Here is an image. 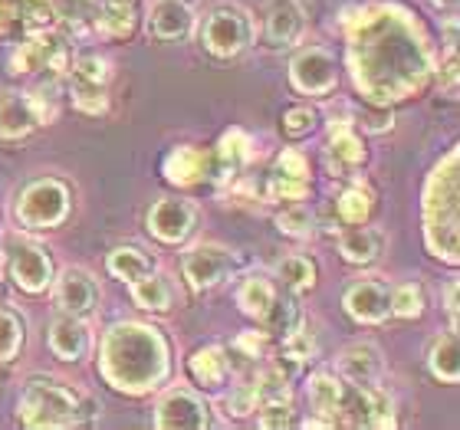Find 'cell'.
Masks as SVG:
<instances>
[{
	"mask_svg": "<svg viewBox=\"0 0 460 430\" xmlns=\"http://www.w3.org/2000/svg\"><path fill=\"white\" fill-rule=\"evenodd\" d=\"M339 374L349 384H358V388L382 384V374H385L382 348L372 342H355L349 348H342V355H339Z\"/></svg>",
	"mask_w": 460,
	"mask_h": 430,
	"instance_id": "d6986e66",
	"label": "cell"
},
{
	"mask_svg": "<svg viewBox=\"0 0 460 430\" xmlns=\"http://www.w3.org/2000/svg\"><path fill=\"white\" fill-rule=\"evenodd\" d=\"M457 152H447L428 178L424 188V240L431 257L457 263L460 253V217H457Z\"/></svg>",
	"mask_w": 460,
	"mask_h": 430,
	"instance_id": "3957f363",
	"label": "cell"
},
{
	"mask_svg": "<svg viewBox=\"0 0 460 430\" xmlns=\"http://www.w3.org/2000/svg\"><path fill=\"white\" fill-rule=\"evenodd\" d=\"M69 83H76V86H109V79H112V66H109L106 57H99V53H83V57H73L66 69Z\"/></svg>",
	"mask_w": 460,
	"mask_h": 430,
	"instance_id": "1f68e13d",
	"label": "cell"
},
{
	"mask_svg": "<svg viewBox=\"0 0 460 430\" xmlns=\"http://www.w3.org/2000/svg\"><path fill=\"white\" fill-rule=\"evenodd\" d=\"M306 319H303V309L293 303V299H283L277 293V299H273V306H270V312L263 316V325H267V335H279V338H287L296 325H303Z\"/></svg>",
	"mask_w": 460,
	"mask_h": 430,
	"instance_id": "e575fe53",
	"label": "cell"
},
{
	"mask_svg": "<svg viewBox=\"0 0 460 430\" xmlns=\"http://www.w3.org/2000/svg\"><path fill=\"white\" fill-rule=\"evenodd\" d=\"M194 220H198V207L191 201H184V197H162L148 211V230L162 243L178 247V243H184V240L191 237Z\"/></svg>",
	"mask_w": 460,
	"mask_h": 430,
	"instance_id": "5bb4252c",
	"label": "cell"
},
{
	"mask_svg": "<svg viewBox=\"0 0 460 430\" xmlns=\"http://www.w3.org/2000/svg\"><path fill=\"white\" fill-rule=\"evenodd\" d=\"M309 178H299V174H287V171H277L267 178V197L270 201H279V204H289V201H303L309 197Z\"/></svg>",
	"mask_w": 460,
	"mask_h": 430,
	"instance_id": "d590c367",
	"label": "cell"
},
{
	"mask_svg": "<svg viewBox=\"0 0 460 430\" xmlns=\"http://www.w3.org/2000/svg\"><path fill=\"white\" fill-rule=\"evenodd\" d=\"M89 345H93V338H89L86 322L79 316L63 312L57 322L49 325V348H53V355H57L59 362H83Z\"/></svg>",
	"mask_w": 460,
	"mask_h": 430,
	"instance_id": "ffe728a7",
	"label": "cell"
},
{
	"mask_svg": "<svg viewBox=\"0 0 460 430\" xmlns=\"http://www.w3.org/2000/svg\"><path fill=\"white\" fill-rule=\"evenodd\" d=\"M441 86H447L454 92V86H457V49H447V59H444V79Z\"/></svg>",
	"mask_w": 460,
	"mask_h": 430,
	"instance_id": "ee69618b",
	"label": "cell"
},
{
	"mask_svg": "<svg viewBox=\"0 0 460 430\" xmlns=\"http://www.w3.org/2000/svg\"><path fill=\"white\" fill-rule=\"evenodd\" d=\"M447 316H451L454 332H457V279L447 283Z\"/></svg>",
	"mask_w": 460,
	"mask_h": 430,
	"instance_id": "f6af8a7d",
	"label": "cell"
},
{
	"mask_svg": "<svg viewBox=\"0 0 460 430\" xmlns=\"http://www.w3.org/2000/svg\"><path fill=\"white\" fill-rule=\"evenodd\" d=\"M237 267V253L224 243H194L181 259V273L194 293L221 286Z\"/></svg>",
	"mask_w": 460,
	"mask_h": 430,
	"instance_id": "30bf717a",
	"label": "cell"
},
{
	"mask_svg": "<svg viewBox=\"0 0 460 430\" xmlns=\"http://www.w3.org/2000/svg\"><path fill=\"white\" fill-rule=\"evenodd\" d=\"M428 368L438 382L457 384L460 382V352H457V335L447 332L441 338H434L431 352H428Z\"/></svg>",
	"mask_w": 460,
	"mask_h": 430,
	"instance_id": "f546056e",
	"label": "cell"
},
{
	"mask_svg": "<svg viewBox=\"0 0 460 430\" xmlns=\"http://www.w3.org/2000/svg\"><path fill=\"white\" fill-rule=\"evenodd\" d=\"M253 158V142H250L247 132H240V128H230L224 132L221 145L214 148V162H217V181L224 178H234V174L243 168V164Z\"/></svg>",
	"mask_w": 460,
	"mask_h": 430,
	"instance_id": "4316f807",
	"label": "cell"
},
{
	"mask_svg": "<svg viewBox=\"0 0 460 430\" xmlns=\"http://www.w3.org/2000/svg\"><path fill=\"white\" fill-rule=\"evenodd\" d=\"M23 348V319L13 309H0V362H13Z\"/></svg>",
	"mask_w": 460,
	"mask_h": 430,
	"instance_id": "74e56055",
	"label": "cell"
},
{
	"mask_svg": "<svg viewBox=\"0 0 460 430\" xmlns=\"http://www.w3.org/2000/svg\"><path fill=\"white\" fill-rule=\"evenodd\" d=\"M306 33L303 0H267L263 7V47L293 49Z\"/></svg>",
	"mask_w": 460,
	"mask_h": 430,
	"instance_id": "7c38bea8",
	"label": "cell"
},
{
	"mask_svg": "<svg viewBox=\"0 0 460 430\" xmlns=\"http://www.w3.org/2000/svg\"><path fill=\"white\" fill-rule=\"evenodd\" d=\"M336 207H339V217H342L345 224H365L368 214H372V191H368L365 184H352L349 191H342Z\"/></svg>",
	"mask_w": 460,
	"mask_h": 430,
	"instance_id": "8d00e7d4",
	"label": "cell"
},
{
	"mask_svg": "<svg viewBox=\"0 0 460 430\" xmlns=\"http://www.w3.org/2000/svg\"><path fill=\"white\" fill-rule=\"evenodd\" d=\"M424 312V289L418 283H402L392 289V316L418 319Z\"/></svg>",
	"mask_w": 460,
	"mask_h": 430,
	"instance_id": "f35d334b",
	"label": "cell"
},
{
	"mask_svg": "<svg viewBox=\"0 0 460 430\" xmlns=\"http://www.w3.org/2000/svg\"><path fill=\"white\" fill-rule=\"evenodd\" d=\"M10 23L23 33H47L59 23V10L53 0H10Z\"/></svg>",
	"mask_w": 460,
	"mask_h": 430,
	"instance_id": "cb8c5ba5",
	"label": "cell"
},
{
	"mask_svg": "<svg viewBox=\"0 0 460 430\" xmlns=\"http://www.w3.org/2000/svg\"><path fill=\"white\" fill-rule=\"evenodd\" d=\"M96 408L93 401H83L76 391H69L63 382H53V378H33L27 382L23 394H20L17 401V417L20 424H27V427H73V424H83L86 421V414L96 417Z\"/></svg>",
	"mask_w": 460,
	"mask_h": 430,
	"instance_id": "277c9868",
	"label": "cell"
},
{
	"mask_svg": "<svg viewBox=\"0 0 460 430\" xmlns=\"http://www.w3.org/2000/svg\"><path fill=\"white\" fill-rule=\"evenodd\" d=\"M257 404H260V398H257V388H253V382L234 384V388H230V391L221 398V408L230 414V417H247V414L257 411Z\"/></svg>",
	"mask_w": 460,
	"mask_h": 430,
	"instance_id": "60d3db41",
	"label": "cell"
},
{
	"mask_svg": "<svg viewBox=\"0 0 460 430\" xmlns=\"http://www.w3.org/2000/svg\"><path fill=\"white\" fill-rule=\"evenodd\" d=\"M164 178L178 188H194L204 181H217V162L214 152H204L198 145H178L164 158Z\"/></svg>",
	"mask_w": 460,
	"mask_h": 430,
	"instance_id": "9a60e30c",
	"label": "cell"
},
{
	"mask_svg": "<svg viewBox=\"0 0 460 430\" xmlns=\"http://www.w3.org/2000/svg\"><path fill=\"white\" fill-rule=\"evenodd\" d=\"M273 299H277V286L267 276H247L237 286V306L243 309V316L257 319V322H263Z\"/></svg>",
	"mask_w": 460,
	"mask_h": 430,
	"instance_id": "f1b7e54d",
	"label": "cell"
},
{
	"mask_svg": "<svg viewBox=\"0 0 460 430\" xmlns=\"http://www.w3.org/2000/svg\"><path fill=\"white\" fill-rule=\"evenodd\" d=\"M4 257H7L10 279L17 283L23 293L30 296H40L53 286V259L40 243L20 237V233H10L4 240Z\"/></svg>",
	"mask_w": 460,
	"mask_h": 430,
	"instance_id": "52a82bcc",
	"label": "cell"
},
{
	"mask_svg": "<svg viewBox=\"0 0 460 430\" xmlns=\"http://www.w3.org/2000/svg\"><path fill=\"white\" fill-rule=\"evenodd\" d=\"M106 267L115 279H122V283L132 286L135 279L155 273V257L152 253H145L142 247H115L112 253H109Z\"/></svg>",
	"mask_w": 460,
	"mask_h": 430,
	"instance_id": "83f0119b",
	"label": "cell"
},
{
	"mask_svg": "<svg viewBox=\"0 0 460 430\" xmlns=\"http://www.w3.org/2000/svg\"><path fill=\"white\" fill-rule=\"evenodd\" d=\"M385 247V233L375 227H365V224H352L349 230L339 233V253H342L345 263H355V267H368L382 257Z\"/></svg>",
	"mask_w": 460,
	"mask_h": 430,
	"instance_id": "44dd1931",
	"label": "cell"
},
{
	"mask_svg": "<svg viewBox=\"0 0 460 430\" xmlns=\"http://www.w3.org/2000/svg\"><path fill=\"white\" fill-rule=\"evenodd\" d=\"M431 4L438 10H447V13H454V10H457V0H431Z\"/></svg>",
	"mask_w": 460,
	"mask_h": 430,
	"instance_id": "bcb514c9",
	"label": "cell"
},
{
	"mask_svg": "<svg viewBox=\"0 0 460 430\" xmlns=\"http://www.w3.org/2000/svg\"><path fill=\"white\" fill-rule=\"evenodd\" d=\"M172 372V352L155 325L119 322L112 325L99 348V374L122 394H148L164 384Z\"/></svg>",
	"mask_w": 460,
	"mask_h": 430,
	"instance_id": "7a4b0ae2",
	"label": "cell"
},
{
	"mask_svg": "<svg viewBox=\"0 0 460 430\" xmlns=\"http://www.w3.org/2000/svg\"><path fill=\"white\" fill-rule=\"evenodd\" d=\"M342 306L355 322L382 325L392 316V286H385L382 279H358L345 289Z\"/></svg>",
	"mask_w": 460,
	"mask_h": 430,
	"instance_id": "2e32d148",
	"label": "cell"
},
{
	"mask_svg": "<svg viewBox=\"0 0 460 430\" xmlns=\"http://www.w3.org/2000/svg\"><path fill=\"white\" fill-rule=\"evenodd\" d=\"M253 37H257L253 17H250V10H243L240 4H217V7L204 17L201 43H204V49L217 59L240 57L243 49H250Z\"/></svg>",
	"mask_w": 460,
	"mask_h": 430,
	"instance_id": "5b68a950",
	"label": "cell"
},
{
	"mask_svg": "<svg viewBox=\"0 0 460 430\" xmlns=\"http://www.w3.org/2000/svg\"><path fill=\"white\" fill-rule=\"evenodd\" d=\"M277 279H283V286L296 289H313L316 286V263L309 257H299V253H289L277 263Z\"/></svg>",
	"mask_w": 460,
	"mask_h": 430,
	"instance_id": "d6a6232c",
	"label": "cell"
},
{
	"mask_svg": "<svg viewBox=\"0 0 460 430\" xmlns=\"http://www.w3.org/2000/svg\"><path fill=\"white\" fill-rule=\"evenodd\" d=\"M96 4H102V0H96Z\"/></svg>",
	"mask_w": 460,
	"mask_h": 430,
	"instance_id": "7dc6e473",
	"label": "cell"
},
{
	"mask_svg": "<svg viewBox=\"0 0 460 430\" xmlns=\"http://www.w3.org/2000/svg\"><path fill=\"white\" fill-rule=\"evenodd\" d=\"M138 27V7L135 0H102L96 17V30L109 39H125L132 37Z\"/></svg>",
	"mask_w": 460,
	"mask_h": 430,
	"instance_id": "484cf974",
	"label": "cell"
},
{
	"mask_svg": "<svg viewBox=\"0 0 460 430\" xmlns=\"http://www.w3.org/2000/svg\"><path fill=\"white\" fill-rule=\"evenodd\" d=\"M293 424V408L289 401H263L260 408V427L267 430H283Z\"/></svg>",
	"mask_w": 460,
	"mask_h": 430,
	"instance_id": "7bdbcfd3",
	"label": "cell"
},
{
	"mask_svg": "<svg viewBox=\"0 0 460 430\" xmlns=\"http://www.w3.org/2000/svg\"><path fill=\"white\" fill-rule=\"evenodd\" d=\"M277 230L293 240H306V237H313V230H316V217H313V211H309L303 201H289V204H283V211L277 214Z\"/></svg>",
	"mask_w": 460,
	"mask_h": 430,
	"instance_id": "836d02e7",
	"label": "cell"
},
{
	"mask_svg": "<svg viewBox=\"0 0 460 430\" xmlns=\"http://www.w3.org/2000/svg\"><path fill=\"white\" fill-rule=\"evenodd\" d=\"M289 83L303 96H329L339 86L336 57L323 47L299 49L296 59L289 63Z\"/></svg>",
	"mask_w": 460,
	"mask_h": 430,
	"instance_id": "8fae6325",
	"label": "cell"
},
{
	"mask_svg": "<svg viewBox=\"0 0 460 430\" xmlns=\"http://www.w3.org/2000/svg\"><path fill=\"white\" fill-rule=\"evenodd\" d=\"M342 391L345 384L339 382L336 374L316 372L309 378V404H313V417L326 424V427H336L339 424V408H342Z\"/></svg>",
	"mask_w": 460,
	"mask_h": 430,
	"instance_id": "7402d4cb",
	"label": "cell"
},
{
	"mask_svg": "<svg viewBox=\"0 0 460 430\" xmlns=\"http://www.w3.org/2000/svg\"><path fill=\"white\" fill-rule=\"evenodd\" d=\"M69 63H73L69 43L63 37H57L53 30H47V33H30L10 53V73L13 76H30V73H40V69L66 73Z\"/></svg>",
	"mask_w": 460,
	"mask_h": 430,
	"instance_id": "9c48e42d",
	"label": "cell"
},
{
	"mask_svg": "<svg viewBox=\"0 0 460 430\" xmlns=\"http://www.w3.org/2000/svg\"><path fill=\"white\" fill-rule=\"evenodd\" d=\"M211 424V408L188 388H174L155 408V427L158 430H204Z\"/></svg>",
	"mask_w": 460,
	"mask_h": 430,
	"instance_id": "4fadbf2b",
	"label": "cell"
},
{
	"mask_svg": "<svg viewBox=\"0 0 460 430\" xmlns=\"http://www.w3.org/2000/svg\"><path fill=\"white\" fill-rule=\"evenodd\" d=\"M57 118V106L33 92H4L0 96V138L20 142Z\"/></svg>",
	"mask_w": 460,
	"mask_h": 430,
	"instance_id": "ba28073f",
	"label": "cell"
},
{
	"mask_svg": "<svg viewBox=\"0 0 460 430\" xmlns=\"http://www.w3.org/2000/svg\"><path fill=\"white\" fill-rule=\"evenodd\" d=\"M188 374L201 388H224L230 378V358L221 345H208L188 358Z\"/></svg>",
	"mask_w": 460,
	"mask_h": 430,
	"instance_id": "d4e9b609",
	"label": "cell"
},
{
	"mask_svg": "<svg viewBox=\"0 0 460 430\" xmlns=\"http://www.w3.org/2000/svg\"><path fill=\"white\" fill-rule=\"evenodd\" d=\"M253 388H257L260 404H263V401H289V378L279 372L277 364L263 368V372L257 374Z\"/></svg>",
	"mask_w": 460,
	"mask_h": 430,
	"instance_id": "ab89813d",
	"label": "cell"
},
{
	"mask_svg": "<svg viewBox=\"0 0 460 430\" xmlns=\"http://www.w3.org/2000/svg\"><path fill=\"white\" fill-rule=\"evenodd\" d=\"M329 154L336 158L339 168H358L368 158L365 142L355 132L352 118H332L329 122Z\"/></svg>",
	"mask_w": 460,
	"mask_h": 430,
	"instance_id": "603a6c76",
	"label": "cell"
},
{
	"mask_svg": "<svg viewBox=\"0 0 460 430\" xmlns=\"http://www.w3.org/2000/svg\"><path fill=\"white\" fill-rule=\"evenodd\" d=\"M73 194L59 178H40L17 197V220L27 230H53L69 217Z\"/></svg>",
	"mask_w": 460,
	"mask_h": 430,
	"instance_id": "8992f818",
	"label": "cell"
},
{
	"mask_svg": "<svg viewBox=\"0 0 460 430\" xmlns=\"http://www.w3.org/2000/svg\"><path fill=\"white\" fill-rule=\"evenodd\" d=\"M57 303L63 312L89 319L99 306V286L83 267H66L57 279Z\"/></svg>",
	"mask_w": 460,
	"mask_h": 430,
	"instance_id": "e0dca14e",
	"label": "cell"
},
{
	"mask_svg": "<svg viewBox=\"0 0 460 430\" xmlns=\"http://www.w3.org/2000/svg\"><path fill=\"white\" fill-rule=\"evenodd\" d=\"M132 299L142 309H148V312H168L174 303V286L168 283V276H155V273H148V276L135 279L132 283Z\"/></svg>",
	"mask_w": 460,
	"mask_h": 430,
	"instance_id": "4dcf8cb0",
	"label": "cell"
},
{
	"mask_svg": "<svg viewBox=\"0 0 460 430\" xmlns=\"http://www.w3.org/2000/svg\"><path fill=\"white\" fill-rule=\"evenodd\" d=\"M349 66L372 106L418 96L434 73L431 43L408 10L375 4L358 10L349 30Z\"/></svg>",
	"mask_w": 460,
	"mask_h": 430,
	"instance_id": "6da1fadb",
	"label": "cell"
},
{
	"mask_svg": "<svg viewBox=\"0 0 460 430\" xmlns=\"http://www.w3.org/2000/svg\"><path fill=\"white\" fill-rule=\"evenodd\" d=\"M148 33L162 43H181L194 33V10L184 0H155L148 10Z\"/></svg>",
	"mask_w": 460,
	"mask_h": 430,
	"instance_id": "ac0fdd59",
	"label": "cell"
},
{
	"mask_svg": "<svg viewBox=\"0 0 460 430\" xmlns=\"http://www.w3.org/2000/svg\"><path fill=\"white\" fill-rule=\"evenodd\" d=\"M283 132L289 135V138H306V135L316 132L319 125V112L313 106H293L287 115H283Z\"/></svg>",
	"mask_w": 460,
	"mask_h": 430,
	"instance_id": "b9f144b4",
	"label": "cell"
}]
</instances>
